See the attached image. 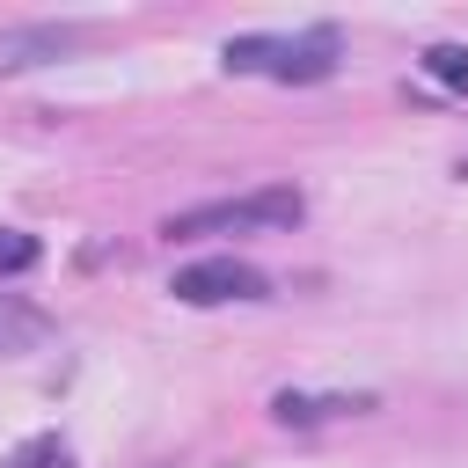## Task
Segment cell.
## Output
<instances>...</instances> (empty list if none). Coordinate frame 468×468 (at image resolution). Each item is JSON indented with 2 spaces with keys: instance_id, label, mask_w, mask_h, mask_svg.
I'll use <instances>...</instances> for the list:
<instances>
[{
  "instance_id": "6da1fadb",
  "label": "cell",
  "mask_w": 468,
  "mask_h": 468,
  "mask_svg": "<svg viewBox=\"0 0 468 468\" xmlns=\"http://www.w3.org/2000/svg\"><path fill=\"white\" fill-rule=\"evenodd\" d=\"M336 51H344V37H336V22H314V29H300V37H227L219 44V66L227 73H271V80H285V88H314V80H329L336 73Z\"/></svg>"
},
{
  "instance_id": "7a4b0ae2",
  "label": "cell",
  "mask_w": 468,
  "mask_h": 468,
  "mask_svg": "<svg viewBox=\"0 0 468 468\" xmlns=\"http://www.w3.org/2000/svg\"><path fill=\"white\" fill-rule=\"evenodd\" d=\"M307 197L292 183H271V190H241V197H212V205H190V212H168V241L176 234H278V227H300Z\"/></svg>"
},
{
  "instance_id": "3957f363",
  "label": "cell",
  "mask_w": 468,
  "mask_h": 468,
  "mask_svg": "<svg viewBox=\"0 0 468 468\" xmlns=\"http://www.w3.org/2000/svg\"><path fill=\"white\" fill-rule=\"evenodd\" d=\"M168 292L183 307H227V300H263L271 278L256 263H241V256H197V263H176Z\"/></svg>"
},
{
  "instance_id": "277c9868",
  "label": "cell",
  "mask_w": 468,
  "mask_h": 468,
  "mask_svg": "<svg viewBox=\"0 0 468 468\" xmlns=\"http://www.w3.org/2000/svg\"><path fill=\"white\" fill-rule=\"evenodd\" d=\"M80 37H88V22H7V29H0V73L51 66V58H66Z\"/></svg>"
},
{
  "instance_id": "5b68a950",
  "label": "cell",
  "mask_w": 468,
  "mask_h": 468,
  "mask_svg": "<svg viewBox=\"0 0 468 468\" xmlns=\"http://www.w3.org/2000/svg\"><path fill=\"white\" fill-rule=\"evenodd\" d=\"M366 410H380V395H300V388H278L271 395V417L278 424H329V417H366Z\"/></svg>"
},
{
  "instance_id": "8992f818",
  "label": "cell",
  "mask_w": 468,
  "mask_h": 468,
  "mask_svg": "<svg viewBox=\"0 0 468 468\" xmlns=\"http://www.w3.org/2000/svg\"><path fill=\"white\" fill-rule=\"evenodd\" d=\"M51 344V314L22 292H0V358H29Z\"/></svg>"
},
{
  "instance_id": "52a82bcc",
  "label": "cell",
  "mask_w": 468,
  "mask_h": 468,
  "mask_svg": "<svg viewBox=\"0 0 468 468\" xmlns=\"http://www.w3.org/2000/svg\"><path fill=\"white\" fill-rule=\"evenodd\" d=\"M417 66H424V73H431L446 95H468V44H431Z\"/></svg>"
},
{
  "instance_id": "ba28073f",
  "label": "cell",
  "mask_w": 468,
  "mask_h": 468,
  "mask_svg": "<svg viewBox=\"0 0 468 468\" xmlns=\"http://www.w3.org/2000/svg\"><path fill=\"white\" fill-rule=\"evenodd\" d=\"M37 263H44V241L22 234V227H0V278H22V271H37Z\"/></svg>"
},
{
  "instance_id": "9c48e42d",
  "label": "cell",
  "mask_w": 468,
  "mask_h": 468,
  "mask_svg": "<svg viewBox=\"0 0 468 468\" xmlns=\"http://www.w3.org/2000/svg\"><path fill=\"white\" fill-rule=\"evenodd\" d=\"M7 468H73V453H66V439H58V431H37Z\"/></svg>"
},
{
  "instance_id": "30bf717a",
  "label": "cell",
  "mask_w": 468,
  "mask_h": 468,
  "mask_svg": "<svg viewBox=\"0 0 468 468\" xmlns=\"http://www.w3.org/2000/svg\"><path fill=\"white\" fill-rule=\"evenodd\" d=\"M461 176H468V161H461Z\"/></svg>"
}]
</instances>
